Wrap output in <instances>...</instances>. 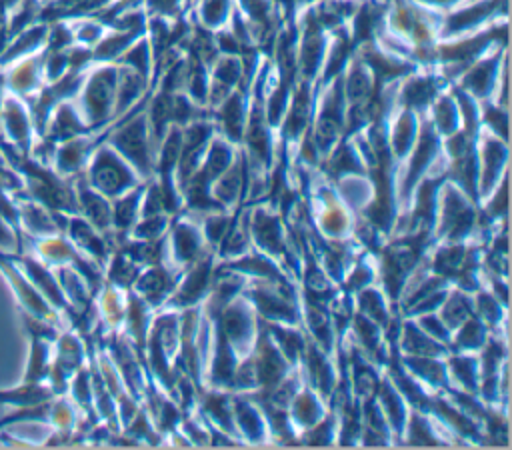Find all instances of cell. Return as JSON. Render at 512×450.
Here are the masks:
<instances>
[{
	"instance_id": "cell-15",
	"label": "cell",
	"mask_w": 512,
	"mask_h": 450,
	"mask_svg": "<svg viewBox=\"0 0 512 450\" xmlns=\"http://www.w3.org/2000/svg\"><path fill=\"white\" fill-rule=\"evenodd\" d=\"M470 316V306H468V300L462 298V296H452L450 302L446 304V310H444V320L448 324H456L460 320H466Z\"/></svg>"
},
{
	"instance_id": "cell-10",
	"label": "cell",
	"mask_w": 512,
	"mask_h": 450,
	"mask_svg": "<svg viewBox=\"0 0 512 450\" xmlns=\"http://www.w3.org/2000/svg\"><path fill=\"white\" fill-rule=\"evenodd\" d=\"M70 236L88 254L98 256V258L104 256V242L96 236V232L92 230V226L86 220H80V218L72 220L70 218Z\"/></svg>"
},
{
	"instance_id": "cell-18",
	"label": "cell",
	"mask_w": 512,
	"mask_h": 450,
	"mask_svg": "<svg viewBox=\"0 0 512 450\" xmlns=\"http://www.w3.org/2000/svg\"><path fill=\"white\" fill-rule=\"evenodd\" d=\"M134 264L130 262V256L126 258V256H118L116 258V262L112 264V278L116 280V282H120V284H128V282H132V278H134Z\"/></svg>"
},
{
	"instance_id": "cell-11",
	"label": "cell",
	"mask_w": 512,
	"mask_h": 450,
	"mask_svg": "<svg viewBox=\"0 0 512 450\" xmlns=\"http://www.w3.org/2000/svg\"><path fill=\"white\" fill-rule=\"evenodd\" d=\"M168 286H170V278H168V274H166L162 268L150 270V272L144 274L142 280H140V290H142V294H144L150 302H156L158 298H162L164 292L168 290Z\"/></svg>"
},
{
	"instance_id": "cell-14",
	"label": "cell",
	"mask_w": 512,
	"mask_h": 450,
	"mask_svg": "<svg viewBox=\"0 0 512 450\" xmlns=\"http://www.w3.org/2000/svg\"><path fill=\"white\" fill-rule=\"evenodd\" d=\"M136 204H138V194H130L126 198H122L116 208H114V222L120 228H126L128 224H132L134 214H136Z\"/></svg>"
},
{
	"instance_id": "cell-21",
	"label": "cell",
	"mask_w": 512,
	"mask_h": 450,
	"mask_svg": "<svg viewBox=\"0 0 512 450\" xmlns=\"http://www.w3.org/2000/svg\"><path fill=\"white\" fill-rule=\"evenodd\" d=\"M4 406H6V404H2V402H0V414H2V410H4Z\"/></svg>"
},
{
	"instance_id": "cell-6",
	"label": "cell",
	"mask_w": 512,
	"mask_h": 450,
	"mask_svg": "<svg viewBox=\"0 0 512 450\" xmlns=\"http://www.w3.org/2000/svg\"><path fill=\"white\" fill-rule=\"evenodd\" d=\"M18 266L24 272V276L32 282V286L44 296L46 302H50L56 308H64L66 306V296L62 292L58 280L50 274V270L42 262H38L36 258H32L28 254V256H24L18 262Z\"/></svg>"
},
{
	"instance_id": "cell-7",
	"label": "cell",
	"mask_w": 512,
	"mask_h": 450,
	"mask_svg": "<svg viewBox=\"0 0 512 450\" xmlns=\"http://www.w3.org/2000/svg\"><path fill=\"white\" fill-rule=\"evenodd\" d=\"M16 208H18V222L30 236L46 238L58 232V224L54 222L56 216H52L48 208L42 206L40 202L28 198V200L16 202Z\"/></svg>"
},
{
	"instance_id": "cell-12",
	"label": "cell",
	"mask_w": 512,
	"mask_h": 450,
	"mask_svg": "<svg viewBox=\"0 0 512 450\" xmlns=\"http://www.w3.org/2000/svg\"><path fill=\"white\" fill-rule=\"evenodd\" d=\"M200 244H198V236L194 234V230L190 226H178L176 234H174V250L178 252V258L182 260H190L196 256Z\"/></svg>"
},
{
	"instance_id": "cell-1",
	"label": "cell",
	"mask_w": 512,
	"mask_h": 450,
	"mask_svg": "<svg viewBox=\"0 0 512 450\" xmlns=\"http://www.w3.org/2000/svg\"><path fill=\"white\" fill-rule=\"evenodd\" d=\"M0 138L26 156L36 138L34 120L26 100L6 90L0 94Z\"/></svg>"
},
{
	"instance_id": "cell-19",
	"label": "cell",
	"mask_w": 512,
	"mask_h": 450,
	"mask_svg": "<svg viewBox=\"0 0 512 450\" xmlns=\"http://www.w3.org/2000/svg\"><path fill=\"white\" fill-rule=\"evenodd\" d=\"M318 404H316V400L312 398V396H302L300 400H298V406H296V416L304 422V424H310V422H314L316 418H318Z\"/></svg>"
},
{
	"instance_id": "cell-4",
	"label": "cell",
	"mask_w": 512,
	"mask_h": 450,
	"mask_svg": "<svg viewBox=\"0 0 512 450\" xmlns=\"http://www.w3.org/2000/svg\"><path fill=\"white\" fill-rule=\"evenodd\" d=\"M90 182L94 190L114 196L132 186V176L120 158H116L110 150H100L90 166Z\"/></svg>"
},
{
	"instance_id": "cell-17",
	"label": "cell",
	"mask_w": 512,
	"mask_h": 450,
	"mask_svg": "<svg viewBox=\"0 0 512 450\" xmlns=\"http://www.w3.org/2000/svg\"><path fill=\"white\" fill-rule=\"evenodd\" d=\"M18 252V238L12 230V226L0 216V254L12 256Z\"/></svg>"
},
{
	"instance_id": "cell-16",
	"label": "cell",
	"mask_w": 512,
	"mask_h": 450,
	"mask_svg": "<svg viewBox=\"0 0 512 450\" xmlns=\"http://www.w3.org/2000/svg\"><path fill=\"white\" fill-rule=\"evenodd\" d=\"M240 192V178H238V170H230L218 184L216 188V194L220 196L222 202H232L236 200Z\"/></svg>"
},
{
	"instance_id": "cell-9",
	"label": "cell",
	"mask_w": 512,
	"mask_h": 450,
	"mask_svg": "<svg viewBox=\"0 0 512 450\" xmlns=\"http://www.w3.org/2000/svg\"><path fill=\"white\" fill-rule=\"evenodd\" d=\"M50 344L46 338H34L32 340V350L28 358V370H26V380H40L46 378L52 358H50Z\"/></svg>"
},
{
	"instance_id": "cell-8",
	"label": "cell",
	"mask_w": 512,
	"mask_h": 450,
	"mask_svg": "<svg viewBox=\"0 0 512 450\" xmlns=\"http://www.w3.org/2000/svg\"><path fill=\"white\" fill-rule=\"evenodd\" d=\"M78 206L82 208V212L86 214L90 224H94L98 228H106L112 220V212H110L108 204L92 188H86V186L78 188Z\"/></svg>"
},
{
	"instance_id": "cell-5",
	"label": "cell",
	"mask_w": 512,
	"mask_h": 450,
	"mask_svg": "<svg viewBox=\"0 0 512 450\" xmlns=\"http://www.w3.org/2000/svg\"><path fill=\"white\" fill-rule=\"evenodd\" d=\"M0 268L4 270L8 282L12 284V290L14 294L18 296L20 304L24 306L26 314H32L36 318H42L46 322H52L54 320V312L52 308L48 306V302L44 300V296L32 286V282L24 276V272L20 270V266L8 256V258H2L0 260Z\"/></svg>"
},
{
	"instance_id": "cell-13",
	"label": "cell",
	"mask_w": 512,
	"mask_h": 450,
	"mask_svg": "<svg viewBox=\"0 0 512 450\" xmlns=\"http://www.w3.org/2000/svg\"><path fill=\"white\" fill-rule=\"evenodd\" d=\"M206 284H208V270H206V266H200V268H196V270L192 272V276H190V278L186 280V284L182 286V290H180V294H178V300H180L182 304L194 302V300L204 292Z\"/></svg>"
},
{
	"instance_id": "cell-20",
	"label": "cell",
	"mask_w": 512,
	"mask_h": 450,
	"mask_svg": "<svg viewBox=\"0 0 512 450\" xmlns=\"http://www.w3.org/2000/svg\"><path fill=\"white\" fill-rule=\"evenodd\" d=\"M482 340L480 336V326L476 322H468L466 328L462 330V336H460V344H464L466 348L468 346H478Z\"/></svg>"
},
{
	"instance_id": "cell-2",
	"label": "cell",
	"mask_w": 512,
	"mask_h": 450,
	"mask_svg": "<svg viewBox=\"0 0 512 450\" xmlns=\"http://www.w3.org/2000/svg\"><path fill=\"white\" fill-rule=\"evenodd\" d=\"M78 110L88 124L102 122L112 106L114 98V72L112 70H98L94 72L78 90Z\"/></svg>"
},
{
	"instance_id": "cell-3",
	"label": "cell",
	"mask_w": 512,
	"mask_h": 450,
	"mask_svg": "<svg viewBox=\"0 0 512 450\" xmlns=\"http://www.w3.org/2000/svg\"><path fill=\"white\" fill-rule=\"evenodd\" d=\"M42 54L44 50L12 60L6 66L0 68V80L2 90L12 92L24 100L34 96L44 86V74H42Z\"/></svg>"
}]
</instances>
